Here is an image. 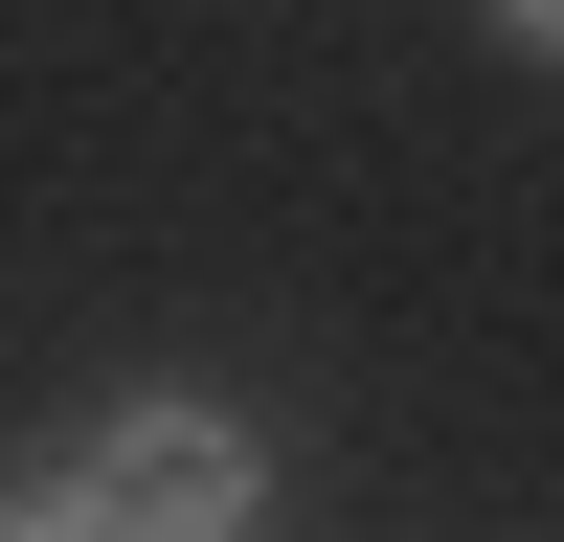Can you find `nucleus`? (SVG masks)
<instances>
[{
  "mask_svg": "<svg viewBox=\"0 0 564 542\" xmlns=\"http://www.w3.org/2000/svg\"><path fill=\"white\" fill-rule=\"evenodd\" d=\"M497 45H520V68H564V0H497Z\"/></svg>",
  "mask_w": 564,
  "mask_h": 542,
  "instance_id": "nucleus-2",
  "label": "nucleus"
},
{
  "mask_svg": "<svg viewBox=\"0 0 564 542\" xmlns=\"http://www.w3.org/2000/svg\"><path fill=\"white\" fill-rule=\"evenodd\" d=\"M271 497L294 475H271V430L226 384H113L90 430H45L23 475H0V520L23 542H249Z\"/></svg>",
  "mask_w": 564,
  "mask_h": 542,
  "instance_id": "nucleus-1",
  "label": "nucleus"
}]
</instances>
